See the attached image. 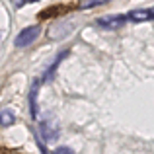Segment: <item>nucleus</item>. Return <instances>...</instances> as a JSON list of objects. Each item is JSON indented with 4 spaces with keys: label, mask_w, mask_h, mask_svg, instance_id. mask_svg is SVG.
<instances>
[{
    "label": "nucleus",
    "mask_w": 154,
    "mask_h": 154,
    "mask_svg": "<svg viewBox=\"0 0 154 154\" xmlns=\"http://www.w3.org/2000/svg\"><path fill=\"white\" fill-rule=\"evenodd\" d=\"M39 33H41V27H39V26H29V27H26V29H22L18 33V37H16V41H14L16 47H18V49L29 47L31 43L39 37Z\"/></svg>",
    "instance_id": "f257e3e1"
},
{
    "label": "nucleus",
    "mask_w": 154,
    "mask_h": 154,
    "mask_svg": "<svg viewBox=\"0 0 154 154\" xmlns=\"http://www.w3.org/2000/svg\"><path fill=\"white\" fill-rule=\"evenodd\" d=\"M123 23H127V16H103L98 20V26L105 27V29H115V27H121Z\"/></svg>",
    "instance_id": "f03ea898"
},
{
    "label": "nucleus",
    "mask_w": 154,
    "mask_h": 154,
    "mask_svg": "<svg viewBox=\"0 0 154 154\" xmlns=\"http://www.w3.org/2000/svg\"><path fill=\"white\" fill-rule=\"evenodd\" d=\"M127 20L137 22V23H143V22L152 20V12L150 10H144V8H140V10H133V12H129V14H127Z\"/></svg>",
    "instance_id": "7ed1b4c3"
},
{
    "label": "nucleus",
    "mask_w": 154,
    "mask_h": 154,
    "mask_svg": "<svg viewBox=\"0 0 154 154\" xmlns=\"http://www.w3.org/2000/svg\"><path fill=\"white\" fill-rule=\"evenodd\" d=\"M14 123H16V113L12 109H2L0 111V125L2 127H10Z\"/></svg>",
    "instance_id": "20e7f679"
},
{
    "label": "nucleus",
    "mask_w": 154,
    "mask_h": 154,
    "mask_svg": "<svg viewBox=\"0 0 154 154\" xmlns=\"http://www.w3.org/2000/svg\"><path fill=\"white\" fill-rule=\"evenodd\" d=\"M103 2H105V0H82V2H80V8L86 10V8L94 6V4H103Z\"/></svg>",
    "instance_id": "39448f33"
},
{
    "label": "nucleus",
    "mask_w": 154,
    "mask_h": 154,
    "mask_svg": "<svg viewBox=\"0 0 154 154\" xmlns=\"http://www.w3.org/2000/svg\"><path fill=\"white\" fill-rule=\"evenodd\" d=\"M49 154H74V152H72L70 150V148H57V150H53V152H49Z\"/></svg>",
    "instance_id": "423d86ee"
},
{
    "label": "nucleus",
    "mask_w": 154,
    "mask_h": 154,
    "mask_svg": "<svg viewBox=\"0 0 154 154\" xmlns=\"http://www.w3.org/2000/svg\"><path fill=\"white\" fill-rule=\"evenodd\" d=\"M150 12H152V20H154V8H152V10H150Z\"/></svg>",
    "instance_id": "0eeeda50"
},
{
    "label": "nucleus",
    "mask_w": 154,
    "mask_h": 154,
    "mask_svg": "<svg viewBox=\"0 0 154 154\" xmlns=\"http://www.w3.org/2000/svg\"><path fill=\"white\" fill-rule=\"evenodd\" d=\"M27 2H37V0H27Z\"/></svg>",
    "instance_id": "6e6552de"
}]
</instances>
